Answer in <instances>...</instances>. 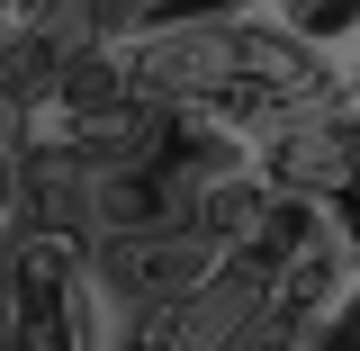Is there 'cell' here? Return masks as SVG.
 <instances>
[{
	"instance_id": "1",
	"label": "cell",
	"mask_w": 360,
	"mask_h": 351,
	"mask_svg": "<svg viewBox=\"0 0 360 351\" xmlns=\"http://www.w3.org/2000/svg\"><path fill=\"white\" fill-rule=\"evenodd\" d=\"M217 262H225V253L198 234V225H153V234H108V243H99V279H108L117 307H135V315L189 298Z\"/></svg>"
},
{
	"instance_id": "3",
	"label": "cell",
	"mask_w": 360,
	"mask_h": 351,
	"mask_svg": "<svg viewBox=\"0 0 360 351\" xmlns=\"http://www.w3.org/2000/svg\"><path fill=\"white\" fill-rule=\"evenodd\" d=\"M352 127H360V117H352Z\"/></svg>"
},
{
	"instance_id": "2",
	"label": "cell",
	"mask_w": 360,
	"mask_h": 351,
	"mask_svg": "<svg viewBox=\"0 0 360 351\" xmlns=\"http://www.w3.org/2000/svg\"><path fill=\"white\" fill-rule=\"evenodd\" d=\"M352 351H360V315H352Z\"/></svg>"
}]
</instances>
